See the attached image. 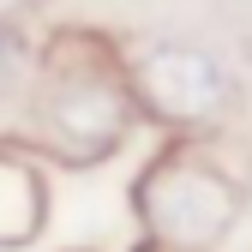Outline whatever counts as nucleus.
<instances>
[{
    "mask_svg": "<svg viewBox=\"0 0 252 252\" xmlns=\"http://www.w3.org/2000/svg\"><path fill=\"white\" fill-rule=\"evenodd\" d=\"M132 204H138V222L150 228V240H162L174 252H210L240 216V186L192 144H168L138 174Z\"/></svg>",
    "mask_w": 252,
    "mask_h": 252,
    "instance_id": "obj_1",
    "label": "nucleus"
},
{
    "mask_svg": "<svg viewBox=\"0 0 252 252\" xmlns=\"http://www.w3.org/2000/svg\"><path fill=\"white\" fill-rule=\"evenodd\" d=\"M138 120V96L132 78L108 60H78V66H54L42 102H36V132L54 156L66 162H102L126 144Z\"/></svg>",
    "mask_w": 252,
    "mask_h": 252,
    "instance_id": "obj_2",
    "label": "nucleus"
},
{
    "mask_svg": "<svg viewBox=\"0 0 252 252\" xmlns=\"http://www.w3.org/2000/svg\"><path fill=\"white\" fill-rule=\"evenodd\" d=\"M126 78H132L138 114L162 126H204L228 108V72L198 42H150L132 54Z\"/></svg>",
    "mask_w": 252,
    "mask_h": 252,
    "instance_id": "obj_3",
    "label": "nucleus"
},
{
    "mask_svg": "<svg viewBox=\"0 0 252 252\" xmlns=\"http://www.w3.org/2000/svg\"><path fill=\"white\" fill-rule=\"evenodd\" d=\"M42 216H48L42 174L30 168L24 156L0 150V246H30L42 234Z\"/></svg>",
    "mask_w": 252,
    "mask_h": 252,
    "instance_id": "obj_4",
    "label": "nucleus"
}]
</instances>
